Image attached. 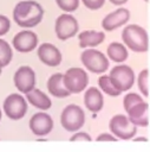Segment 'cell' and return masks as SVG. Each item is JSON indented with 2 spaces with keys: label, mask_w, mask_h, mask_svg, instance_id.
<instances>
[{
  "label": "cell",
  "mask_w": 150,
  "mask_h": 152,
  "mask_svg": "<svg viewBox=\"0 0 150 152\" xmlns=\"http://www.w3.org/2000/svg\"><path fill=\"white\" fill-rule=\"evenodd\" d=\"M44 17V8L34 0H22L14 6L13 19L24 28H32L37 26Z\"/></svg>",
  "instance_id": "obj_1"
},
{
  "label": "cell",
  "mask_w": 150,
  "mask_h": 152,
  "mask_svg": "<svg viewBox=\"0 0 150 152\" xmlns=\"http://www.w3.org/2000/svg\"><path fill=\"white\" fill-rule=\"evenodd\" d=\"M122 40L133 52H146L149 49V36L144 27L137 24L128 25L122 31Z\"/></svg>",
  "instance_id": "obj_2"
},
{
  "label": "cell",
  "mask_w": 150,
  "mask_h": 152,
  "mask_svg": "<svg viewBox=\"0 0 150 152\" xmlns=\"http://www.w3.org/2000/svg\"><path fill=\"white\" fill-rule=\"evenodd\" d=\"M60 124L67 132H77L85 124V113L78 104H67L60 114Z\"/></svg>",
  "instance_id": "obj_3"
},
{
  "label": "cell",
  "mask_w": 150,
  "mask_h": 152,
  "mask_svg": "<svg viewBox=\"0 0 150 152\" xmlns=\"http://www.w3.org/2000/svg\"><path fill=\"white\" fill-rule=\"evenodd\" d=\"M80 61L83 65L93 74H102L109 69L110 62L107 57L97 49H85L80 55Z\"/></svg>",
  "instance_id": "obj_4"
},
{
  "label": "cell",
  "mask_w": 150,
  "mask_h": 152,
  "mask_svg": "<svg viewBox=\"0 0 150 152\" xmlns=\"http://www.w3.org/2000/svg\"><path fill=\"white\" fill-rule=\"evenodd\" d=\"M63 83L71 94H78L87 87L89 76L83 68L73 66L63 74Z\"/></svg>",
  "instance_id": "obj_5"
},
{
  "label": "cell",
  "mask_w": 150,
  "mask_h": 152,
  "mask_svg": "<svg viewBox=\"0 0 150 152\" xmlns=\"http://www.w3.org/2000/svg\"><path fill=\"white\" fill-rule=\"evenodd\" d=\"M109 128L112 135L122 140L132 139L137 133V127L129 120L128 115L124 114L113 115L109 121Z\"/></svg>",
  "instance_id": "obj_6"
},
{
  "label": "cell",
  "mask_w": 150,
  "mask_h": 152,
  "mask_svg": "<svg viewBox=\"0 0 150 152\" xmlns=\"http://www.w3.org/2000/svg\"><path fill=\"white\" fill-rule=\"evenodd\" d=\"M109 77L120 93L129 90L135 83V72L131 66L126 64H117L112 66L109 72Z\"/></svg>",
  "instance_id": "obj_7"
},
{
  "label": "cell",
  "mask_w": 150,
  "mask_h": 152,
  "mask_svg": "<svg viewBox=\"0 0 150 152\" xmlns=\"http://www.w3.org/2000/svg\"><path fill=\"white\" fill-rule=\"evenodd\" d=\"M27 101L22 95L13 93L5 99L2 108L7 118L12 120H20L25 116L27 112Z\"/></svg>",
  "instance_id": "obj_8"
},
{
  "label": "cell",
  "mask_w": 150,
  "mask_h": 152,
  "mask_svg": "<svg viewBox=\"0 0 150 152\" xmlns=\"http://www.w3.org/2000/svg\"><path fill=\"white\" fill-rule=\"evenodd\" d=\"M78 28H79V25L77 19L69 13L60 14L56 19L54 32L57 38L60 40H67L72 38L78 32Z\"/></svg>",
  "instance_id": "obj_9"
},
{
  "label": "cell",
  "mask_w": 150,
  "mask_h": 152,
  "mask_svg": "<svg viewBox=\"0 0 150 152\" xmlns=\"http://www.w3.org/2000/svg\"><path fill=\"white\" fill-rule=\"evenodd\" d=\"M13 82H14L15 88L20 93L27 94V93H30L31 90H33L35 88L37 76H35L34 70L31 66H28V65H21L14 72Z\"/></svg>",
  "instance_id": "obj_10"
},
{
  "label": "cell",
  "mask_w": 150,
  "mask_h": 152,
  "mask_svg": "<svg viewBox=\"0 0 150 152\" xmlns=\"http://www.w3.org/2000/svg\"><path fill=\"white\" fill-rule=\"evenodd\" d=\"M38 42L39 38L35 32L31 30H22L13 37L12 44L19 52H31L38 46Z\"/></svg>",
  "instance_id": "obj_11"
},
{
  "label": "cell",
  "mask_w": 150,
  "mask_h": 152,
  "mask_svg": "<svg viewBox=\"0 0 150 152\" xmlns=\"http://www.w3.org/2000/svg\"><path fill=\"white\" fill-rule=\"evenodd\" d=\"M28 126L31 132L37 137H45L48 133H51L53 128V120L50 116V114L45 112H40L32 115V118L30 119Z\"/></svg>",
  "instance_id": "obj_12"
},
{
  "label": "cell",
  "mask_w": 150,
  "mask_h": 152,
  "mask_svg": "<svg viewBox=\"0 0 150 152\" xmlns=\"http://www.w3.org/2000/svg\"><path fill=\"white\" fill-rule=\"evenodd\" d=\"M130 19V12L128 8L119 7L113 12L106 14L102 20V27L105 31H113L123 25H125Z\"/></svg>",
  "instance_id": "obj_13"
},
{
  "label": "cell",
  "mask_w": 150,
  "mask_h": 152,
  "mask_svg": "<svg viewBox=\"0 0 150 152\" xmlns=\"http://www.w3.org/2000/svg\"><path fill=\"white\" fill-rule=\"evenodd\" d=\"M37 55L39 59L47 66H58L61 62V52L51 43H43L38 46Z\"/></svg>",
  "instance_id": "obj_14"
},
{
  "label": "cell",
  "mask_w": 150,
  "mask_h": 152,
  "mask_svg": "<svg viewBox=\"0 0 150 152\" xmlns=\"http://www.w3.org/2000/svg\"><path fill=\"white\" fill-rule=\"evenodd\" d=\"M148 112H149V104L143 101L141 103H137L132 108H130L126 113H128L129 120L136 127H146L149 125Z\"/></svg>",
  "instance_id": "obj_15"
},
{
  "label": "cell",
  "mask_w": 150,
  "mask_h": 152,
  "mask_svg": "<svg viewBox=\"0 0 150 152\" xmlns=\"http://www.w3.org/2000/svg\"><path fill=\"white\" fill-rule=\"evenodd\" d=\"M84 104L92 113L99 112L104 106V97L100 89L96 87H90L84 93Z\"/></svg>",
  "instance_id": "obj_16"
},
{
  "label": "cell",
  "mask_w": 150,
  "mask_h": 152,
  "mask_svg": "<svg viewBox=\"0 0 150 152\" xmlns=\"http://www.w3.org/2000/svg\"><path fill=\"white\" fill-rule=\"evenodd\" d=\"M47 90L48 93L58 99H64L71 95V93L65 88L64 83H63V74L61 72H56L53 75L50 76V78L47 80Z\"/></svg>",
  "instance_id": "obj_17"
},
{
  "label": "cell",
  "mask_w": 150,
  "mask_h": 152,
  "mask_svg": "<svg viewBox=\"0 0 150 152\" xmlns=\"http://www.w3.org/2000/svg\"><path fill=\"white\" fill-rule=\"evenodd\" d=\"M79 46L80 48H94L102 44L105 39V34L103 31H94V30H86L78 34Z\"/></svg>",
  "instance_id": "obj_18"
},
{
  "label": "cell",
  "mask_w": 150,
  "mask_h": 152,
  "mask_svg": "<svg viewBox=\"0 0 150 152\" xmlns=\"http://www.w3.org/2000/svg\"><path fill=\"white\" fill-rule=\"evenodd\" d=\"M26 95V100L30 104H32L35 108H39L41 110H46L52 106L51 99L40 89L34 88L33 90H31L30 93L25 94Z\"/></svg>",
  "instance_id": "obj_19"
},
{
  "label": "cell",
  "mask_w": 150,
  "mask_h": 152,
  "mask_svg": "<svg viewBox=\"0 0 150 152\" xmlns=\"http://www.w3.org/2000/svg\"><path fill=\"white\" fill-rule=\"evenodd\" d=\"M106 53H107V57L116 63H123L129 57L126 46L118 42L111 43L106 49Z\"/></svg>",
  "instance_id": "obj_20"
},
{
  "label": "cell",
  "mask_w": 150,
  "mask_h": 152,
  "mask_svg": "<svg viewBox=\"0 0 150 152\" xmlns=\"http://www.w3.org/2000/svg\"><path fill=\"white\" fill-rule=\"evenodd\" d=\"M98 86H99V89H100L103 93H105L106 95H109V96L116 97V96L120 95V91L113 86V83H112V81L110 80L109 75H103V76H100V77L98 78Z\"/></svg>",
  "instance_id": "obj_21"
},
{
  "label": "cell",
  "mask_w": 150,
  "mask_h": 152,
  "mask_svg": "<svg viewBox=\"0 0 150 152\" xmlns=\"http://www.w3.org/2000/svg\"><path fill=\"white\" fill-rule=\"evenodd\" d=\"M12 57H13L12 48L5 39L0 38V69L6 66L12 61Z\"/></svg>",
  "instance_id": "obj_22"
},
{
  "label": "cell",
  "mask_w": 150,
  "mask_h": 152,
  "mask_svg": "<svg viewBox=\"0 0 150 152\" xmlns=\"http://www.w3.org/2000/svg\"><path fill=\"white\" fill-rule=\"evenodd\" d=\"M148 80H149V70L143 69L138 76H137V87L141 94L145 97L149 96V86H148Z\"/></svg>",
  "instance_id": "obj_23"
},
{
  "label": "cell",
  "mask_w": 150,
  "mask_h": 152,
  "mask_svg": "<svg viewBox=\"0 0 150 152\" xmlns=\"http://www.w3.org/2000/svg\"><path fill=\"white\" fill-rule=\"evenodd\" d=\"M141 102H143V97L141 95H138L137 93H128L123 99V107L125 112H128L130 108H132L133 106Z\"/></svg>",
  "instance_id": "obj_24"
},
{
  "label": "cell",
  "mask_w": 150,
  "mask_h": 152,
  "mask_svg": "<svg viewBox=\"0 0 150 152\" xmlns=\"http://www.w3.org/2000/svg\"><path fill=\"white\" fill-rule=\"evenodd\" d=\"M56 4L64 12H74L79 6V0H56Z\"/></svg>",
  "instance_id": "obj_25"
},
{
  "label": "cell",
  "mask_w": 150,
  "mask_h": 152,
  "mask_svg": "<svg viewBox=\"0 0 150 152\" xmlns=\"http://www.w3.org/2000/svg\"><path fill=\"white\" fill-rule=\"evenodd\" d=\"M84 6L89 10H92V11H96V10H99L100 7H103V5L105 4V0H81Z\"/></svg>",
  "instance_id": "obj_26"
},
{
  "label": "cell",
  "mask_w": 150,
  "mask_h": 152,
  "mask_svg": "<svg viewBox=\"0 0 150 152\" xmlns=\"http://www.w3.org/2000/svg\"><path fill=\"white\" fill-rule=\"evenodd\" d=\"M9 27H11L9 19L6 15L0 14V37L4 36V34H6L9 31Z\"/></svg>",
  "instance_id": "obj_27"
},
{
  "label": "cell",
  "mask_w": 150,
  "mask_h": 152,
  "mask_svg": "<svg viewBox=\"0 0 150 152\" xmlns=\"http://www.w3.org/2000/svg\"><path fill=\"white\" fill-rule=\"evenodd\" d=\"M70 140H71V141H91L92 138L89 135V133L80 131V132H76V133L70 138Z\"/></svg>",
  "instance_id": "obj_28"
},
{
  "label": "cell",
  "mask_w": 150,
  "mask_h": 152,
  "mask_svg": "<svg viewBox=\"0 0 150 152\" xmlns=\"http://www.w3.org/2000/svg\"><path fill=\"white\" fill-rule=\"evenodd\" d=\"M97 141H117V138L115 137V135H112L111 133H100L98 137H97V139H96Z\"/></svg>",
  "instance_id": "obj_29"
},
{
  "label": "cell",
  "mask_w": 150,
  "mask_h": 152,
  "mask_svg": "<svg viewBox=\"0 0 150 152\" xmlns=\"http://www.w3.org/2000/svg\"><path fill=\"white\" fill-rule=\"evenodd\" d=\"M110 2H111V4H113V5L119 6V5H123V4L128 2V0H110Z\"/></svg>",
  "instance_id": "obj_30"
},
{
  "label": "cell",
  "mask_w": 150,
  "mask_h": 152,
  "mask_svg": "<svg viewBox=\"0 0 150 152\" xmlns=\"http://www.w3.org/2000/svg\"><path fill=\"white\" fill-rule=\"evenodd\" d=\"M133 140L135 141H148V138H145V137H137Z\"/></svg>",
  "instance_id": "obj_31"
},
{
  "label": "cell",
  "mask_w": 150,
  "mask_h": 152,
  "mask_svg": "<svg viewBox=\"0 0 150 152\" xmlns=\"http://www.w3.org/2000/svg\"><path fill=\"white\" fill-rule=\"evenodd\" d=\"M1 116H2V113H1V110H0V120H1Z\"/></svg>",
  "instance_id": "obj_32"
},
{
  "label": "cell",
  "mask_w": 150,
  "mask_h": 152,
  "mask_svg": "<svg viewBox=\"0 0 150 152\" xmlns=\"http://www.w3.org/2000/svg\"><path fill=\"white\" fill-rule=\"evenodd\" d=\"M0 75H1V69H0Z\"/></svg>",
  "instance_id": "obj_33"
},
{
  "label": "cell",
  "mask_w": 150,
  "mask_h": 152,
  "mask_svg": "<svg viewBox=\"0 0 150 152\" xmlns=\"http://www.w3.org/2000/svg\"><path fill=\"white\" fill-rule=\"evenodd\" d=\"M144 1H148V0H144Z\"/></svg>",
  "instance_id": "obj_34"
}]
</instances>
